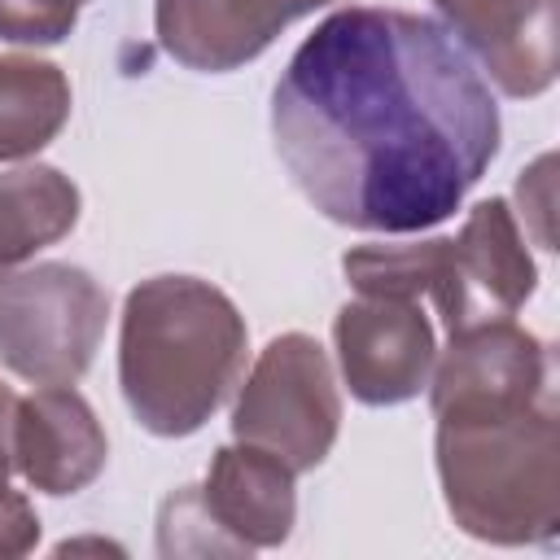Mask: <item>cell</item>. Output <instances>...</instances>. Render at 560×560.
<instances>
[{
    "mask_svg": "<svg viewBox=\"0 0 560 560\" xmlns=\"http://www.w3.org/2000/svg\"><path fill=\"white\" fill-rule=\"evenodd\" d=\"M332 346L346 389L368 407H398L416 398L438 363L433 324L411 298L346 302L332 319Z\"/></svg>",
    "mask_w": 560,
    "mask_h": 560,
    "instance_id": "obj_7",
    "label": "cell"
},
{
    "mask_svg": "<svg viewBox=\"0 0 560 560\" xmlns=\"http://www.w3.org/2000/svg\"><path fill=\"white\" fill-rule=\"evenodd\" d=\"M438 481L455 525L494 547L551 542L560 529L556 394L433 411Z\"/></svg>",
    "mask_w": 560,
    "mask_h": 560,
    "instance_id": "obj_3",
    "label": "cell"
},
{
    "mask_svg": "<svg viewBox=\"0 0 560 560\" xmlns=\"http://www.w3.org/2000/svg\"><path fill=\"white\" fill-rule=\"evenodd\" d=\"M293 468L258 446H219L210 459L206 481L197 486L201 512L210 525L241 551L280 547L293 534L298 521V494H293Z\"/></svg>",
    "mask_w": 560,
    "mask_h": 560,
    "instance_id": "obj_12",
    "label": "cell"
},
{
    "mask_svg": "<svg viewBox=\"0 0 560 560\" xmlns=\"http://www.w3.org/2000/svg\"><path fill=\"white\" fill-rule=\"evenodd\" d=\"M109 293L70 262L0 276V363L31 385H74L105 337Z\"/></svg>",
    "mask_w": 560,
    "mask_h": 560,
    "instance_id": "obj_4",
    "label": "cell"
},
{
    "mask_svg": "<svg viewBox=\"0 0 560 560\" xmlns=\"http://www.w3.org/2000/svg\"><path fill=\"white\" fill-rule=\"evenodd\" d=\"M249 350L236 302L197 276H149L127 293L118 385L140 429L197 433L232 394Z\"/></svg>",
    "mask_w": 560,
    "mask_h": 560,
    "instance_id": "obj_2",
    "label": "cell"
},
{
    "mask_svg": "<svg viewBox=\"0 0 560 560\" xmlns=\"http://www.w3.org/2000/svg\"><path fill=\"white\" fill-rule=\"evenodd\" d=\"M109 459L105 429L92 402L70 385H44L31 398H18L13 411V468L31 490L79 494L88 490Z\"/></svg>",
    "mask_w": 560,
    "mask_h": 560,
    "instance_id": "obj_11",
    "label": "cell"
},
{
    "mask_svg": "<svg viewBox=\"0 0 560 560\" xmlns=\"http://www.w3.org/2000/svg\"><path fill=\"white\" fill-rule=\"evenodd\" d=\"M88 0H0V39L9 44H61Z\"/></svg>",
    "mask_w": 560,
    "mask_h": 560,
    "instance_id": "obj_16",
    "label": "cell"
},
{
    "mask_svg": "<svg viewBox=\"0 0 560 560\" xmlns=\"http://www.w3.org/2000/svg\"><path fill=\"white\" fill-rule=\"evenodd\" d=\"M271 140L293 188L354 232H424L499 153V105L446 26L341 9L289 57Z\"/></svg>",
    "mask_w": 560,
    "mask_h": 560,
    "instance_id": "obj_1",
    "label": "cell"
},
{
    "mask_svg": "<svg viewBox=\"0 0 560 560\" xmlns=\"http://www.w3.org/2000/svg\"><path fill=\"white\" fill-rule=\"evenodd\" d=\"M39 542V516L26 503V494L0 486V560L26 556Z\"/></svg>",
    "mask_w": 560,
    "mask_h": 560,
    "instance_id": "obj_17",
    "label": "cell"
},
{
    "mask_svg": "<svg viewBox=\"0 0 560 560\" xmlns=\"http://www.w3.org/2000/svg\"><path fill=\"white\" fill-rule=\"evenodd\" d=\"M158 551L162 556H241L201 512L197 486H179L158 516Z\"/></svg>",
    "mask_w": 560,
    "mask_h": 560,
    "instance_id": "obj_15",
    "label": "cell"
},
{
    "mask_svg": "<svg viewBox=\"0 0 560 560\" xmlns=\"http://www.w3.org/2000/svg\"><path fill=\"white\" fill-rule=\"evenodd\" d=\"M459 48L477 52L499 92L529 101L556 83L560 22L556 0H433Z\"/></svg>",
    "mask_w": 560,
    "mask_h": 560,
    "instance_id": "obj_8",
    "label": "cell"
},
{
    "mask_svg": "<svg viewBox=\"0 0 560 560\" xmlns=\"http://www.w3.org/2000/svg\"><path fill=\"white\" fill-rule=\"evenodd\" d=\"M332 0H153V31L166 57L197 74H228L254 61L289 22Z\"/></svg>",
    "mask_w": 560,
    "mask_h": 560,
    "instance_id": "obj_9",
    "label": "cell"
},
{
    "mask_svg": "<svg viewBox=\"0 0 560 560\" xmlns=\"http://www.w3.org/2000/svg\"><path fill=\"white\" fill-rule=\"evenodd\" d=\"M547 394H556L551 350L512 319L451 332V346L429 376L433 411L464 402H529Z\"/></svg>",
    "mask_w": 560,
    "mask_h": 560,
    "instance_id": "obj_10",
    "label": "cell"
},
{
    "mask_svg": "<svg viewBox=\"0 0 560 560\" xmlns=\"http://www.w3.org/2000/svg\"><path fill=\"white\" fill-rule=\"evenodd\" d=\"M538 284V267L503 197L477 201L455 236H438L429 293L446 332L512 319Z\"/></svg>",
    "mask_w": 560,
    "mask_h": 560,
    "instance_id": "obj_6",
    "label": "cell"
},
{
    "mask_svg": "<svg viewBox=\"0 0 560 560\" xmlns=\"http://www.w3.org/2000/svg\"><path fill=\"white\" fill-rule=\"evenodd\" d=\"M70 118V79L61 66L9 52L0 57V162L35 158Z\"/></svg>",
    "mask_w": 560,
    "mask_h": 560,
    "instance_id": "obj_14",
    "label": "cell"
},
{
    "mask_svg": "<svg viewBox=\"0 0 560 560\" xmlns=\"http://www.w3.org/2000/svg\"><path fill=\"white\" fill-rule=\"evenodd\" d=\"M341 429V394L324 346L306 332H280L258 354L232 407V438L311 472L328 459Z\"/></svg>",
    "mask_w": 560,
    "mask_h": 560,
    "instance_id": "obj_5",
    "label": "cell"
},
{
    "mask_svg": "<svg viewBox=\"0 0 560 560\" xmlns=\"http://www.w3.org/2000/svg\"><path fill=\"white\" fill-rule=\"evenodd\" d=\"M521 214L538 219V245L551 249V153H542L521 179H516Z\"/></svg>",
    "mask_w": 560,
    "mask_h": 560,
    "instance_id": "obj_18",
    "label": "cell"
},
{
    "mask_svg": "<svg viewBox=\"0 0 560 560\" xmlns=\"http://www.w3.org/2000/svg\"><path fill=\"white\" fill-rule=\"evenodd\" d=\"M13 411L18 398L9 385H0V486H9V468H13Z\"/></svg>",
    "mask_w": 560,
    "mask_h": 560,
    "instance_id": "obj_19",
    "label": "cell"
},
{
    "mask_svg": "<svg viewBox=\"0 0 560 560\" xmlns=\"http://www.w3.org/2000/svg\"><path fill=\"white\" fill-rule=\"evenodd\" d=\"M79 223V188L57 166L0 171V276L57 245Z\"/></svg>",
    "mask_w": 560,
    "mask_h": 560,
    "instance_id": "obj_13",
    "label": "cell"
}]
</instances>
